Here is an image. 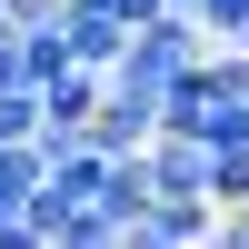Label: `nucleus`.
<instances>
[{
    "label": "nucleus",
    "instance_id": "obj_3",
    "mask_svg": "<svg viewBox=\"0 0 249 249\" xmlns=\"http://www.w3.org/2000/svg\"><path fill=\"white\" fill-rule=\"evenodd\" d=\"M199 239H219L210 199H150V210L130 219V249H199Z\"/></svg>",
    "mask_w": 249,
    "mask_h": 249
},
{
    "label": "nucleus",
    "instance_id": "obj_8",
    "mask_svg": "<svg viewBox=\"0 0 249 249\" xmlns=\"http://www.w3.org/2000/svg\"><path fill=\"white\" fill-rule=\"evenodd\" d=\"M219 239H230V249H249V199H239V210H219Z\"/></svg>",
    "mask_w": 249,
    "mask_h": 249
},
{
    "label": "nucleus",
    "instance_id": "obj_4",
    "mask_svg": "<svg viewBox=\"0 0 249 249\" xmlns=\"http://www.w3.org/2000/svg\"><path fill=\"white\" fill-rule=\"evenodd\" d=\"M90 210H110L120 249H130V219L150 210V160H140V150H110V170H100V199H90Z\"/></svg>",
    "mask_w": 249,
    "mask_h": 249
},
{
    "label": "nucleus",
    "instance_id": "obj_6",
    "mask_svg": "<svg viewBox=\"0 0 249 249\" xmlns=\"http://www.w3.org/2000/svg\"><path fill=\"white\" fill-rule=\"evenodd\" d=\"M190 20H199V30H210V40H230L239 20H249V0H190Z\"/></svg>",
    "mask_w": 249,
    "mask_h": 249
},
{
    "label": "nucleus",
    "instance_id": "obj_2",
    "mask_svg": "<svg viewBox=\"0 0 249 249\" xmlns=\"http://www.w3.org/2000/svg\"><path fill=\"white\" fill-rule=\"evenodd\" d=\"M150 130H160V90H140V80H100V110H90V140H100V150H140Z\"/></svg>",
    "mask_w": 249,
    "mask_h": 249
},
{
    "label": "nucleus",
    "instance_id": "obj_5",
    "mask_svg": "<svg viewBox=\"0 0 249 249\" xmlns=\"http://www.w3.org/2000/svg\"><path fill=\"white\" fill-rule=\"evenodd\" d=\"M120 40H130V20H110V10H70V0H60V50H70L80 70H110Z\"/></svg>",
    "mask_w": 249,
    "mask_h": 249
},
{
    "label": "nucleus",
    "instance_id": "obj_9",
    "mask_svg": "<svg viewBox=\"0 0 249 249\" xmlns=\"http://www.w3.org/2000/svg\"><path fill=\"white\" fill-rule=\"evenodd\" d=\"M160 10H190V0H160Z\"/></svg>",
    "mask_w": 249,
    "mask_h": 249
},
{
    "label": "nucleus",
    "instance_id": "obj_7",
    "mask_svg": "<svg viewBox=\"0 0 249 249\" xmlns=\"http://www.w3.org/2000/svg\"><path fill=\"white\" fill-rule=\"evenodd\" d=\"M0 249H30V219H20L10 199H0Z\"/></svg>",
    "mask_w": 249,
    "mask_h": 249
},
{
    "label": "nucleus",
    "instance_id": "obj_1",
    "mask_svg": "<svg viewBox=\"0 0 249 249\" xmlns=\"http://www.w3.org/2000/svg\"><path fill=\"white\" fill-rule=\"evenodd\" d=\"M30 100H40V140H70V130H90V110H100V70L60 60L50 80H30Z\"/></svg>",
    "mask_w": 249,
    "mask_h": 249
}]
</instances>
